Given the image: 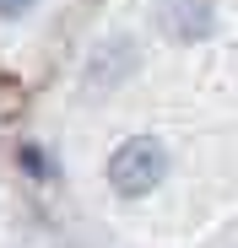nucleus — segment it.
<instances>
[{"label": "nucleus", "instance_id": "obj_1", "mask_svg": "<svg viewBox=\"0 0 238 248\" xmlns=\"http://www.w3.org/2000/svg\"><path fill=\"white\" fill-rule=\"evenodd\" d=\"M163 173H168V151L157 146L152 135L125 140V146L114 151V162H108V184H114V194H125V200L152 194L157 184H163Z\"/></svg>", "mask_w": 238, "mask_h": 248}, {"label": "nucleus", "instance_id": "obj_2", "mask_svg": "<svg viewBox=\"0 0 238 248\" xmlns=\"http://www.w3.org/2000/svg\"><path fill=\"white\" fill-rule=\"evenodd\" d=\"M163 27L179 38V44H201L211 32V0H168Z\"/></svg>", "mask_w": 238, "mask_h": 248}, {"label": "nucleus", "instance_id": "obj_3", "mask_svg": "<svg viewBox=\"0 0 238 248\" xmlns=\"http://www.w3.org/2000/svg\"><path fill=\"white\" fill-rule=\"evenodd\" d=\"M27 6H33V0H0V16H22Z\"/></svg>", "mask_w": 238, "mask_h": 248}]
</instances>
